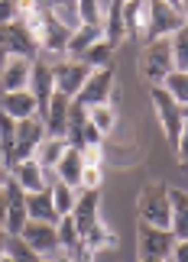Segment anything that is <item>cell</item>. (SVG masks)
Instances as JSON below:
<instances>
[{
    "mask_svg": "<svg viewBox=\"0 0 188 262\" xmlns=\"http://www.w3.org/2000/svg\"><path fill=\"white\" fill-rule=\"evenodd\" d=\"M185 29V4L182 0H172V4H162V0H153L150 4V29H146V42H165L172 33Z\"/></svg>",
    "mask_w": 188,
    "mask_h": 262,
    "instance_id": "6da1fadb",
    "label": "cell"
},
{
    "mask_svg": "<svg viewBox=\"0 0 188 262\" xmlns=\"http://www.w3.org/2000/svg\"><path fill=\"white\" fill-rule=\"evenodd\" d=\"M136 210H140V224L169 230V188L165 185H146L136 198Z\"/></svg>",
    "mask_w": 188,
    "mask_h": 262,
    "instance_id": "7a4b0ae2",
    "label": "cell"
},
{
    "mask_svg": "<svg viewBox=\"0 0 188 262\" xmlns=\"http://www.w3.org/2000/svg\"><path fill=\"white\" fill-rule=\"evenodd\" d=\"M114 81H117V65H111V68H97V72L88 75V81H85L81 91H78L75 104L85 107V110L101 107V104H111V97H114Z\"/></svg>",
    "mask_w": 188,
    "mask_h": 262,
    "instance_id": "3957f363",
    "label": "cell"
},
{
    "mask_svg": "<svg viewBox=\"0 0 188 262\" xmlns=\"http://www.w3.org/2000/svg\"><path fill=\"white\" fill-rule=\"evenodd\" d=\"M49 68H52L55 91H58V94H65L68 100L78 97V91L85 88L88 75H91V68H88L85 62H78V58H62V62H55V65H49Z\"/></svg>",
    "mask_w": 188,
    "mask_h": 262,
    "instance_id": "277c9868",
    "label": "cell"
},
{
    "mask_svg": "<svg viewBox=\"0 0 188 262\" xmlns=\"http://www.w3.org/2000/svg\"><path fill=\"white\" fill-rule=\"evenodd\" d=\"M65 143L75 146V149H88V146H101L104 136L97 133L91 126V120H88V110L78 107L72 100V107H68V120H65Z\"/></svg>",
    "mask_w": 188,
    "mask_h": 262,
    "instance_id": "5b68a950",
    "label": "cell"
},
{
    "mask_svg": "<svg viewBox=\"0 0 188 262\" xmlns=\"http://www.w3.org/2000/svg\"><path fill=\"white\" fill-rule=\"evenodd\" d=\"M46 139V123L43 117H29V120H16V146H13V165L33 159L36 146Z\"/></svg>",
    "mask_w": 188,
    "mask_h": 262,
    "instance_id": "8992f818",
    "label": "cell"
},
{
    "mask_svg": "<svg viewBox=\"0 0 188 262\" xmlns=\"http://www.w3.org/2000/svg\"><path fill=\"white\" fill-rule=\"evenodd\" d=\"M4 201H7V236H19L23 233V227H26V191L16 185L13 178H7L4 181Z\"/></svg>",
    "mask_w": 188,
    "mask_h": 262,
    "instance_id": "52a82bcc",
    "label": "cell"
},
{
    "mask_svg": "<svg viewBox=\"0 0 188 262\" xmlns=\"http://www.w3.org/2000/svg\"><path fill=\"white\" fill-rule=\"evenodd\" d=\"M175 246V236L169 230H156L140 224V236H136V249H140V259H169Z\"/></svg>",
    "mask_w": 188,
    "mask_h": 262,
    "instance_id": "ba28073f",
    "label": "cell"
},
{
    "mask_svg": "<svg viewBox=\"0 0 188 262\" xmlns=\"http://www.w3.org/2000/svg\"><path fill=\"white\" fill-rule=\"evenodd\" d=\"M29 94H33L36 100V114L43 117L49 100H52L55 94V84H52V68H49V62H33V72H29Z\"/></svg>",
    "mask_w": 188,
    "mask_h": 262,
    "instance_id": "9c48e42d",
    "label": "cell"
},
{
    "mask_svg": "<svg viewBox=\"0 0 188 262\" xmlns=\"http://www.w3.org/2000/svg\"><path fill=\"white\" fill-rule=\"evenodd\" d=\"M29 72H33V62L19 55H10L4 68H0V91L4 94H16V91L29 88Z\"/></svg>",
    "mask_w": 188,
    "mask_h": 262,
    "instance_id": "30bf717a",
    "label": "cell"
},
{
    "mask_svg": "<svg viewBox=\"0 0 188 262\" xmlns=\"http://www.w3.org/2000/svg\"><path fill=\"white\" fill-rule=\"evenodd\" d=\"M97 207H101V188H94V191H81V194L75 198L72 220H75V227H78V233H81V236L97 224V220H101Z\"/></svg>",
    "mask_w": 188,
    "mask_h": 262,
    "instance_id": "8fae6325",
    "label": "cell"
},
{
    "mask_svg": "<svg viewBox=\"0 0 188 262\" xmlns=\"http://www.w3.org/2000/svg\"><path fill=\"white\" fill-rule=\"evenodd\" d=\"M101 39L114 49V52L123 46V39H127V23H123V4H120V0H114V4H104Z\"/></svg>",
    "mask_w": 188,
    "mask_h": 262,
    "instance_id": "7c38bea8",
    "label": "cell"
},
{
    "mask_svg": "<svg viewBox=\"0 0 188 262\" xmlns=\"http://www.w3.org/2000/svg\"><path fill=\"white\" fill-rule=\"evenodd\" d=\"M26 239L29 246L36 249L39 256H52L58 253V239H55V227L52 224H39V220H26V227H23V233H19Z\"/></svg>",
    "mask_w": 188,
    "mask_h": 262,
    "instance_id": "4fadbf2b",
    "label": "cell"
},
{
    "mask_svg": "<svg viewBox=\"0 0 188 262\" xmlns=\"http://www.w3.org/2000/svg\"><path fill=\"white\" fill-rule=\"evenodd\" d=\"M143 72L153 81V88L159 84L169 72H175V68H172V55H169V39H165V42L146 46V65H143Z\"/></svg>",
    "mask_w": 188,
    "mask_h": 262,
    "instance_id": "5bb4252c",
    "label": "cell"
},
{
    "mask_svg": "<svg viewBox=\"0 0 188 262\" xmlns=\"http://www.w3.org/2000/svg\"><path fill=\"white\" fill-rule=\"evenodd\" d=\"M169 233L188 239V194L182 188H169Z\"/></svg>",
    "mask_w": 188,
    "mask_h": 262,
    "instance_id": "9a60e30c",
    "label": "cell"
},
{
    "mask_svg": "<svg viewBox=\"0 0 188 262\" xmlns=\"http://www.w3.org/2000/svg\"><path fill=\"white\" fill-rule=\"evenodd\" d=\"M68 107H72V100L65 94H52L49 100L46 114H43V123H46V136H55V139H65V120H68Z\"/></svg>",
    "mask_w": 188,
    "mask_h": 262,
    "instance_id": "2e32d148",
    "label": "cell"
},
{
    "mask_svg": "<svg viewBox=\"0 0 188 262\" xmlns=\"http://www.w3.org/2000/svg\"><path fill=\"white\" fill-rule=\"evenodd\" d=\"M4 33H7V49H10V55H19V58H29V62H33V55L39 52V46H36V39L29 36V29L23 26V19H16V23L4 26Z\"/></svg>",
    "mask_w": 188,
    "mask_h": 262,
    "instance_id": "e0dca14e",
    "label": "cell"
},
{
    "mask_svg": "<svg viewBox=\"0 0 188 262\" xmlns=\"http://www.w3.org/2000/svg\"><path fill=\"white\" fill-rule=\"evenodd\" d=\"M81 172H85L81 149L68 146L62 152V159H58V165H55V178L62 181V185H68V188H78V185H81Z\"/></svg>",
    "mask_w": 188,
    "mask_h": 262,
    "instance_id": "ac0fdd59",
    "label": "cell"
},
{
    "mask_svg": "<svg viewBox=\"0 0 188 262\" xmlns=\"http://www.w3.org/2000/svg\"><path fill=\"white\" fill-rule=\"evenodd\" d=\"M123 23H127V36H133L136 42H146V29H150V4H136L127 0L123 4Z\"/></svg>",
    "mask_w": 188,
    "mask_h": 262,
    "instance_id": "d6986e66",
    "label": "cell"
},
{
    "mask_svg": "<svg viewBox=\"0 0 188 262\" xmlns=\"http://www.w3.org/2000/svg\"><path fill=\"white\" fill-rule=\"evenodd\" d=\"M10 178H13L16 185L26 191V194H33V191H43V188H49V185H46V172L36 165V159L16 162L13 168H10Z\"/></svg>",
    "mask_w": 188,
    "mask_h": 262,
    "instance_id": "ffe728a7",
    "label": "cell"
},
{
    "mask_svg": "<svg viewBox=\"0 0 188 262\" xmlns=\"http://www.w3.org/2000/svg\"><path fill=\"white\" fill-rule=\"evenodd\" d=\"M26 217L29 220H39V224H58V214L52 207V194H49V188L43 191H33V194H26Z\"/></svg>",
    "mask_w": 188,
    "mask_h": 262,
    "instance_id": "44dd1931",
    "label": "cell"
},
{
    "mask_svg": "<svg viewBox=\"0 0 188 262\" xmlns=\"http://www.w3.org/2000/svg\"><path fill=\"white\" fill-rule=\"evenodd\" d=\"M65 149H68V143H65V139L46 136L43 143L36 146L33 159H36V165L43 168V172H55V165H58V159H62V152H65Z\"/></svg>",
    "mask_w": 188,
    "mask_h": 262,
    "instance_id": "7402d4cb",
    "label": "cell"
},
{
    "mask_svg": "<svg viewBox=\"0 0 188 262\" xmlns=\"http://www.w3.org/2000/svg\"><path fill=\"white\" fill-rule=\"evenodd\" d=\"M0 110H7L13 120H29V117H39L36 114V100L29 91H16V94H4V104Z\"/></svg>",
    "mask_w": 188,
    "mask_h": 262,
    "instance_id": "603a6c76",
    "label": "cell"
},
{
    "mask_svg": "<svg viewBox=\"0 0 188 262\" xmlns=\"http://www.w3.org/2000/svg\"><path fill=\"white\" fill-rule=\"evenodd\" d=\"M94 42H101V29H91V26H78L72 39H68V46H65V55H72V58H81L88 49H91Z\"/></svg>",
    "mask_w": 188,
    "mask_h": 262,
    "instance_id": "cb8c5ba5",
    "label": "cell"
},
{
    "mask_svg": "<svg viewBox=\"0 0 188 262\" xmlns=\"http://www.w3.org/2000/svg\"><path fill=\"white\" fill-rule=\"evenodd\" d=\"M85 239V246L91 249V253H101V249H111V246H117V233L111 227L104 224V220H97V224L88 230V233L81 236Z\"/></svg>",
    "mask_w": 188,
    "mask_h": 262,
    "instance_id": "d4e9b609",
    "label": "cell"
},
{
    "mask_svg": "<svg viewBox=\"0 0 188 262\" xmlns=\"http://www.w3.org/2000/svg\"><path fill=\"white\" fill-rule=\"evenodd\" d=\"M156 88H162L165 94L175 100V104L188 110V75H182V72H169V75H165Z\"/></svg>",
    "mask_w": 188,
    "mask_h": 262,
    "instance_id": "484cf974",
    "label": "cell"
},
{
    "mask_svg": "<svg viewBox=\"0 0 188 262\" xmlns=\"http://www.w3.org/2000/svg\"><path fill=\"white\" fill-rule=\"evenodd\" d=\"M55 239H58V249H62L65 256L72 253L78 243H81V233H78L72 214H62V217H58V224H55Z\"/></svg>",
    "mask_w": 188,
    "mask_h": 262,
    "instance_id": "4316f807",
    "label": "cell"
},
{
    "mask_svg": "<svg viewBox=\"0 0 188 262\" xmlns=\"http://www.w3.org/2000/svg\"><path fill=\"white\" fill-rule=\"evenodd\" d=\"M78 62H85L88 68H91V72H97V68H111V65H117V62H114V49L107 46L104 39H101V42H94V46L88 49L81 58H78Z\"/></svg>",
    "mask_w": 188,
    "mask_h": 262,
    "instance_id": "83f0119b",
    "label": "cell"
},
{
    "mask_svg": "<svg viewBox=\"0 0 188 262\" xmlns=\"http://www.w3.org/2000/svg\"><path fill=\"white\" fill-rule=\"evenodd\" d=\"M169 55H172V68L175 72L188 75V33L179 29V33L169 36Z\"/></svg>",
    "mask_w": 188,
    "mask_h": 262,
    "instance_id": "f1b7e54d",
    "label": "cell"
},
{
    "mask_svg": "<svg viewBox=\"0 0 188 262\" xmlns=\"http://www.w3.org/2000/svg\"><path fill=\"white\" fill-rule=\"evenodd\" d=\"M75 13H78V26L101 29V19H104V4H97V0H78V4H75Z\"/></svg>",
    "mask_w": 188,
    "mask_h": 262,
    "instance_id": "f546056e",
    "label": "cell"
},
{
    "mask_svg": "<svg viewBox=\"0 0 188 262\" xmlns=\"http://www.w3.org/2000/svg\"><path fill=\"white\" fill-rule=\"evenodd\" d=\"M49 194H52V207H55V214L62 217V214H72V207H75V188H68V185H62V181H52L49 185Z\"/></svg>",
    "mask_w": 188,
    "mask_h": 262,
    "instance_id": "4dcf8cb0",
    "label": "cell"
},
{
    "mask_svg": "<svg viewBox=\"0 0 188 262\" xmlns=\"http://www.w3.org/2000/svg\"><path fill=\"white\" fill-rule=\"evenodd\" d=\"M88 120H91V126H94L101 136H107V133L117 126V107H111V104L91 107V110H88Z\"/></svg>",
    "mask_w": 188,
    "mask_h": 262,
    "instance_id": "1f68e13d",
    "label": "cell"
},
{
    "mask_svg": "<svg viewBox=\"0 0 188 262\" xmlns=\"http://www.w3.org/2000/svg\"><path fill=\"white\" fill-rule=\"evenodd\" d=\"M4 256H10L13 262H39L43 256L36 253L33 246L26 243L23 236H7V246H4Z\"/></svg>",
    "mask_w": 188,
    "mask_h": 262,
    "instance_id": "d6a6232c",
    "label": "cell"
},
{
    "mask_svg": "<svg viewBox=\"0 0 188 262\" xmlns=\"http://www.w3.org/2000/svg\"><path fill=\"white\" fill-rule=\"evenodd\" d=\"M101 165H85V172H81V191H94V188H101Z\"/></svg>",
    "mask_w": 188,
    "mask_h": 262,
    "instance_id": "836d02e7",
    "label": "cell"
},
{
    "mask_svg": "<svg viewBox=\"0 0 188 262\" xmlns=\"http://www.w3.org/2000/svg\"><path fill=\"white\" fill-rule=\"evenodd\" d=\"M19 19V0H0V26H10Z\"/></svg>",
    "mask_w": 188,
    "mask_h": 262,
    "instance_id": "e575fe53",
    "label": "cell"
},
{
    "mask_svg": "<svg viewBox=\"0 0 188 262\" xmlns=\"http://www.w3.org/2000/svg\"><path fill=\"white\" fill-rule=\"evenodd\" d=\"M7 224V201H4V188H0V227Z\"/></svg>",
    "mask_w": 188,
    "mask_h": 262,
    "instance_id": "d590c367",
    "label": "cell"
},
{
    "mask_svg": "<svg viewBox=\"0 0 188 262\" xmlns=\"http://www.w3.org/2000/svg\"><path fill=\"white\" fill-rule=\"evenodd\" d=\"M4 246H7V230L0 227V256H4Z\"/></svg>",
    "mask_w": 188,
    "mask_h": 262,
    "instance_id": "8d00e7d4",
    "label": "cell"
},
{
    "mask_svg": "<svg viewBox=\"0 0 188 262\" xmlns=\"http://www.w3.org/2000/svg\"><path fill=\"white\" fill-rule=\"evenodd\" d=\"M52 262H72V259H68V256H65V253H62V256H55V259H52Z\"/></svg>",
    "mask_w": 188,
    "mask_h": 262,
    "instance_id": "74e56055",
    "label": "cell"
},
{
    "mask_svg": "<svg viewBox=\"0 0 188 262\" xmlns=\"http://www.w3.org/2000/svg\"><path fill=\"white\" fill-rule=\"evenodd\" d=\"M140 262H165V259H140Z\"/></svg>",
    "mask_w": 188,
    "mask_h": 262,
    "instance_id": "f35d334b",
    "label": "cell"
},
{
    "mask_svg": "<svg viewBox=\"0 0 188 262\" xmlns=\"http://www.w3.org/2000/svg\"><path fill=\"white\" fill-rule=\"evenodd\" d=\"M0 262H13V259H10V256H0Z\"/></svg>",
    "mask_w": 188,
    "mask_h": 262,
    "instance_id": "ab89813d",
    "label": "cell"
},
{
    "mask_svg": "<svg viewBox=\"0 0 188 262\" xmlns=\"http://www.w3.org/2000/svg\"><path fill=\"white\" fill-rule=\"evenodd\" d=\"M4 181H7V178H4V172H0V188H4Z\"/></svg>",
    "mask_w": 188,
    "mask_h": 262,
    "instance_id": "60d3db41",
    "label": "cell"
},
{
    "mask_svg": "<svg viewBox=\"0 0 188 262\" xmlns=\"http://www.w3.org/2000/svg\"><path fill=\"white\" fill-rule=\"evenodd\" d=\"M39 262H52V259H39Z\"/></svg>",
    "mask_w": 188,
    "mask_h": 262,
    "instance_id": "b9f144b4",
    "label": "cell"
}]
</instances>
